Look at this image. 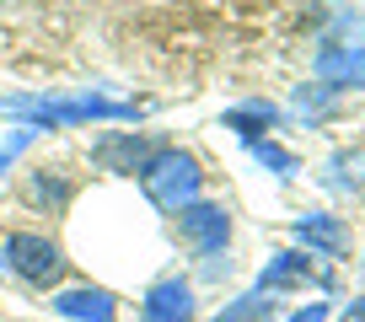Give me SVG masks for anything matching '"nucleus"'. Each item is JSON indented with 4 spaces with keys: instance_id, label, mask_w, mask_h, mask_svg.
I'll list each match as a JSON object with an SVG mask.
<instances>
[{
    "instance_id": "f257e3e1",
    "label": "nucleus",
    "mask_w": 365,
    "mask_h": 322,
    "mask_svg": "<svg viewBox=\"0 0 365 322\" xmlns=\"http://www.w3.org/2000/svg\"><path fill=\"white\" fill-rule=\"evenodd\" d=\"M0 108H11V113H22L33 129H59V124H129V118H140L135 103H113V97H0Z\"/></svg>"
},
{
    "instance_id": "f03ea898",
    "label": "nucleus",
    "mask_w": 365,
    "mask_h": 322,
    "mask_svg": "<svg viewBox=\"0 0 365 322\" xmlns=\"http://www.w3.org/2000/svg\"><path fill=\"white\" fill-rule=\"evenodd\" d=\"M140 188H145V199H150L156 209L178 215V209H182V204H194L199 188H205L199 156H188V150H178V145H161L156 156L145 161V172H140Z\"/></svg>"
},
{
    "instance_id": "7ed1b4c3",
    "label": "nucleus",
    "mask_w": 365,
    "mask_h": 322,
    "mask_svg": "<svg viewBox=\"0 0 365 322\" xmlns=\"http://www.w3.org/2000/svg\"><path fill=\"white\" fill-rule=\"evenodd\" d=\"M172 231H178L182 253L215 258V253H226V242H231V209L215 204V199H194V204H182L172 215Z\"/></svg>"
},
{
    "instance_id": "20e7f679",
    "label": "nucleus",
    "mask_w": 365,
    "mask_h": 322,
    "mask_svg": "<svg viewBox=\"0 0 365 322\" xmlns=\"http://www.w3.org/2000/svg\"><path fill=\"white\" fill-rule=\"evenodd\" d=\"M0 253H6V269H16V274L27 279V285L48 290L65 279V253H59V242L38 237V231H11V237L0 242Z\"/></svg>"
},
{
    "instance_id": "39448f33",
    "label": "nucleus",
    "mask_w": 365,
    "mask_h": 322,
    "mask_svg": "<svg viewBox=\"0 0 365 322\" xmlns=\"http://www.w3.org/2000/svg\"><path fill=\"white\" fill-rule=\"evenodd\" d=\"M156 150L161 145H150L135 129H108V135L91 140V167H97V172H113V177H135V172H145V161L156 156Z\"/></svg>"
},
{
    "instance_id": "423d86ee",
    "label": "nucleus",
    "mask_w": 365,
    "mask_h": 322,
    "mask_svg": "<svg viewBox=\"0 0 365 322\" xmlns=\"http://www.w3.org/2000/svg\"><path fill=\"white\" fill-rule=\"evenodd\" d=\"M307 285H317V290H328L333 285V274L322 264H312V253H301V247H285V253H274L269 264H263V274H258V296H279V290H307Z\"/></svg>"
},
{
    "instance_id": "0eeeda50",
    "label": "nucleus",
    "mask_w": 365,
    "mask_h": 322,
    "mask_svg": "<svg viewBox=\"0 0 365 322\" xmlns=\"http://www.w3.org/2000/svg\"><path fill=\"white\" fill-rule=\"evenodd\" d=\"M317 86H328V92H354V86H365V43H328V38H322Z\"/></svg>"
},
{
    "instance_id": "6e6552de",
    "label": "nucleus",
    "mask_w": 365,
    "mask_h": 322,
    "mask_svg": "<svg viewBox=\"0 0 365 322\" xmlns=\"http://www.w3.org/2000/svg\"><path fill=\"white\" fill-rule=\"evenodd\" d=\"M199 306H194V285L188 279H156L145 290V306H140V322H194Z\"/></svg>"
},
{
    "instance_id": "1a4fd4ad",
    "label": "nucleus",
    "mask_w": 365,
    "mask_h": 322,
    "mask_svg": "<svg viewBox=\"0 0 365 322\" xmlns=\"http://www.w3.org/2000/svg\"><path fill=\"white\" fill-rule=\"evenodd\" d=\"M296 242H301V253H312V258H344L349 253V226H344L339 215H301L296 226Z\"/></svg>"
},
{
    "instance_id": "9d476101",
    "label": "nucleus",
    "mask_w": 365,
    "mask_h": 322,
    "mask_svg": "<svg viewBox=\"0 0 365 322\" xmlns=\"http://www.w3.org/2000/svg\"><path fill=\"white\" fill-rule=\"evenodd\" d=\"M54 311H59V317H70V322H113L118 301L108 296V290H97V285H81V290H59Z\"/></svg>"
},
{
    "instance_id": "9b49d317",
    "label": "nucleus",
    "mask_w": 365,
    "mask_h": 322,
    "mask_svg": "<svg viewBox=\"0 0 365 322\" xmlns=\"http://www.w3.org/2000/svg\"><path fill=\"white\" fill-rule=\"evenodd\" d=\"M279 108L269 103V97H247V103H237V108H226L220 113V129H237L242 140H269V129L279 124Z\"/></svg>"
},
{
    "instance_id": "f8f14e48",
    "label": "nucleus",
    "mask_w": 365,
    "mask_h": 322,
    "mask_svg": "<svg viewBox=\"0 0 365 322\" xmlns=\"http://www.w3.org/2000/svg\"><path fill=\"white\" fill-rule=\"evenodd\" d=\"M247 150L269 167L274 177H296L301 172V161H296V150H285V145H274V140H247Z\"/></svg>"
},
{
    "instance_id": "ddd939ff",
    "label": "nucleus",
    "mask_w": 365,
    "mask_h": 322,
    "mask_svg": "<svg viewBox=\"0 0 365 322\" xmlns=\"http://www.w3.org/2000/svg\"><path fill=\"white\" fill-rule=\"evenodd\" d=\"M333 103H339V92H328V86H296V97H290V108H296L301 118H328L333 113Z\"/></svg>"
},
{
    "instance_id": "4468645a",
    "label": "nucleus",
    "mask_w": 365,
    "mask_h": 322,
    "mask_svg": "<svg viewBox=\"0 0 365 322\" xmlns=\"http://www.w3.org/2000/svg\"><path fill=\"white\" fill-rule=\"evenodd\" d=\"M27 199H33V204H48V209H65L70 204V183H65V177H54V172H33Z\"/></svg>"
},
{
    "instance_id": "2eb2a0df",
    "label": "nucleus",
    "mask_w": 365,
    "mask_h": 322,
    "mask_svg": "<svg viewBox=\"0 0 365 322\" xmlns=\"http://www.w3.org/2000/svg\"><path fill=\"white\" fill-rule=\"evenodd\" d=\"M210 322H269V296H258V290H247V296H237L220 317Z\"/></svg>"
},
{
    "instance_id": "dca6fc26",
    "label": "nucleus",
    "mask_w": 365,
    "mask_h": 322,
    "mask_svg": "<svg viewBox=\"0 0 365 322\" xmlns=\"http://www.w3.org/2000/svg\"><path fill=\"white\" fill-rule=\"evenodd\" d=\"M285 322H328V301H307L301 311H290Z\"/></svg>"
},
{
    "instance_id": "f3484780",
    "label": "nucleus",
    "mask_w": 365,
    "mask_h": 322,
    "mask_svg": "<svg viewBox=\"0 0 365 322\" xmlns=\"http://www.w3.org/2000/svg\"><path fill=\"white\" fill-rule=\"evenodd\" d=\"M339 322H365V296H354V301H349V306H344V311H339Z\"/></svg>"
},
{
    "instance_id": "a211bd4d",
    "label": "nucleus",
    "mask_w": 365,
    "mask_h": 322,
    "mask_svg": "<svg viewBox=\"0 0 365 322\" xmlns=\"http://www.w3.org/2000/svg\"><path fill=\"white\" fill-rule=\"evenodd\" d=\"M0 6H6V0H0Z\"/></svg>"
}]
</instances>
